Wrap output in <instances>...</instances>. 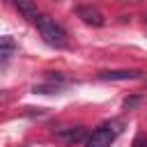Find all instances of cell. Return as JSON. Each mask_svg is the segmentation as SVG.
<instances>
[{
  "label": "cell",
  "mask_w": 147,
  "mask_h": 147,
  "mask_svg": "<svg viewBox=\"0 0 147 147\" xmlns=\"http://www.w3.org/2000/svg\"><path fill=\"white\" fill-rule=\"evenodd\" d=\"M37 30H39V34H41V39L48 44V46H55V48H62V46H67V32H64V28L62 25H57L51 16H46V14H41L39 18H37Z\"/></svg>",
  "instance_id": "obj_1"
},
{
  "label": "cell",
  "mask_w": 147,
  "mask_h": 147,
  "mask_svg": "<svg viewBox=\"0 0 147 147\" xmlns=\"http://www.w3.org/2000/svg\"><path fill=\"white\" fill-rule=\"evenodd\" d=\"M117 126H119V122H106V124H101L99 129H94V131L87 136L85 147H110L113 140H115L117 133H119Z\"/></svg>",
  "instance_id": "obj_2"
},
{
  "label": "cell",
  "mask_w": 147,
  "mask_h": 147,
  "mask_svg": "<svg viewBox=\"0 0 147 147\" xmlns=\"http://www.w3.org/2000/svg\"><path fill=\"white\" fill-rule=\"evenodd\" d=\"M76 16L83 18V23L94 25V28H101V25L106 23V21H103V14H101L96 7H92V5H80V7H76Z\"/></svg>",
  "instance_id": "obj_3"
},
{
  "label": "cell",
  "mask_w": 147,
  "mask_h": 147,
  "mask_svg": "<svg viewBox=\"0 0 147 147\" xmlns=\"http://www.w3.org/2000/svg\"><path fill=\"white\" fill-rule=\"evenodd\" d=\"M140 76H142L140 69H117V71H101L99 74L101 80H136Z\"/></svg>",
  "instance_id": "obj_4"
},
{
  "label": "cell",
  "mask_w": 147,
  "mask_h": 147,
  "mask_svg": "<svg viewBox=\"0 0 147 147\" xmlns=\"http://www.w3.org/2000/svg\"><path fill=\"white\" fill-rule=\"evenodd\" d=\"M14 7H16V9L28 18V21H32V23H37V18L41 16V14H39V9H37V5H34V2H30V0H16V2H14Z\"/></svg>",
  "instance_id": "obj_5"
},
{
  "label": "cell",
  "mask_w": 147,
  "mask_h": 147,
  "mask_svg": "<svg viewBox=\"0 0 147 147\" xmlns=\"http://www.w3.org/2000/svg\"><path fill=\"white\" fill-rule=\"evenodd\" d=\"M64 142H78V140H83L85 138V129L83 126H74V129H62L60 133H57Z\"/></svg>",
  "instance_id": "obj_6"
},
{
  "label": "cell",
  "mask_w": 147,
  "mask_h": 147,
  "mask_svg": "<svg viewBox=\"0 0 147 147\" xmlns=\"http://www.w3.org/2000/svg\"><path fill=\"white\" fill-rule=\"evenodd\" d=\"M14 51H16L14 39H11V37H2V39H0V55H2V64H7V60L14 55Z\"/></svg>",
  "instance_id": "obj_7"
},
{
  "label": "cell",
  "mask_w": 147,
  "mask_h": 147,
  "mask_svg": "<svg viewBox=\"0 0 147 147\" xmlns=\"http://www.w3.org/2000/svg\"><path fill=\"white\" fill-rule=\"evenodd\" d=\"M131 147H147V136H145V131H138V133H136Z\"/></svg>",
  "instance_id": "obj_8"
},
{
  "label": "cell",
  "mask_w": 147,
  "mask_h": 147,
  "mask_svg": "<svg viewBox=\"0 0 147 147\" xmlns=\"http://www.w3.org/2000/svg\"><path fill=\"white\" fill-rule=\"evenodd\" d=\"M138 101H140L138 96H131V99H126V101H124V108H129V110H131V108H133V106H136Z\"/></svg>",
  "instance_id": "obj_9"
},
{
  "label": "cell",
  "mask_w": 147,
  "mask_h": 147,
  "mask_svg": "<svg viewBox=\"0 0 147 147\" xmlns=\"http://www.w3.org/2000/svg\"><path fill=\"white\" fill-rule=\"evenodd\" d=\"M145 23H147V14H145Z\"/></svg>",
  "instance_id": "obj_10"
}]
</instances>
